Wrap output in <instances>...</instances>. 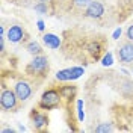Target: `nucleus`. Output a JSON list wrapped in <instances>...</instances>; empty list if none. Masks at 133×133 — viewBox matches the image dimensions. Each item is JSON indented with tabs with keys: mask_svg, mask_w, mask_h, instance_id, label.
<instances>
[{
	"mask_svg": "<svg viewBox=\"0 0 133 133\" xmlns=\"http://www.w3.org/2000/svg\"><path fill=\"white\" fill-rule=\"evenodd\" d=\"M26 73L30 76H44L49 73V59L44 55H36L35 58L29 62L26 68Z\"/></svg>",
	"mask_w": 133,
	"mask_h": 133,
	"instance_id": "obj_1",
	"label": "nucleus"
},
{
	"mask_svg": "<svg viewBox=\"0 0 133 133\" xmlns=\"http://www.w3.org/2000/svg\"><path fill=\"white\" fill-rule=\"evenodd\" d=\"M18 97L14 89H8L5 85L2 86V94H0V106L6 112H15L18 109Z\"/></svg>",
	"mask_w": 133,
	"mask_h": 133,
	"instance_id": "obj_2",
	"label": "nucleus"
},
{
	"mask_svg": "<svg viewBox=\"0 0 133 133\" xmlns=\"http://www.w3.org/2000/svg\"><path fill=\"white\" fill-rule=\"evenodd\" d=\"M61 92L56 91V89H47L41 95V100H39V108L44 109V110H51V109H56L61 103Z\"/></svg>",
	"mask_w": 133,
	"mask_h": 133,
	"instance_id": "obj_3",
	"label": "nucleus"
},
{
	"mask_svg": "<svg viewBox=\"0 0 133 133\" xmlns=\"http://www.w3.org/2000/svg\"><path fill=\"white\" fill-rule=\"evenodd\" d=\"M14 91H15L17 97L20 98V101H26V100H29L32 97V92H33L32 83L27 82L26 79H20L14 85Z\"/></svg>",
	"mask_w": 133,
	"mask_h": 133,
	"instance_id": "obj_4",
	"label": "nucleus"
},
{
	"mask_svg": "<svg viewBox=\"0 0 133 133\" xmlns=\"http://www.w3.org/2000/svg\"><path fill=\"white\" fill-rule=\"evenodd\" d=\"M116 56L119 59V62L123 64H132L133 62V41H125L118 45L116 49Z\"/></svg>",
	"mask_w": 133,
	"mask_h": 133,
	"instance_id": "obj_5",
	"label": "nucleus"
},
{
	"mask_svg": "<svg viewBox=\"0 0 133 133\" xmlns=\"http://www.w3.org/2000/svg\"><path fill=\"white\" fill-rule=\"evenodd\" d=\"M104 14V6L101 2H97V0H92L91 3L85 8V15L88 18H100Z\"/></svg>",
	"mask_w": 133,
	"mask_h": 133,
	"instance_id": "obj_6",
	"label": "nucleus"
},
{
	"mask_svg": "<svg viewBox=\"0 0 133 133\" xmlns=\"http://www.w3.org/2000/svg\"><path fill=\"white\" fill-rule=\"evenodd\" d=\"M23 38H24V29L21 27V26H11L8 30V39L9 42H12V44H18V42L23 41Z\"/></svg>",
	"mask_w": 133,
	"mask_h": 133,
	"instance_id": "obj_7",
	"label": "nucleus"
},
{
	"mask_svg": "<svg viewBox=\"0 0 133 133\" xmlns=\"http://www.w3.org/2000/svg\"><path fill=\"white\" fill-rule=\"evenodd\" d=\"M30 118H32V124H33V127H35L36 130H41V129H44L45 125L49 124V116L45 115V114H41V112H38V110H32V114H30Z\"/></svg>",
	"mask_w": 133,
	"mask_h": 133,
	"instance_id": "obj_8",
	"label": "nucleus"
},
{
	"mask_svg": "<svg viewBox=\"0 0 133 133\" xmlns=\"http://www.w3.org/2000/svg\"><path fill=\"white\" fill-rule=\"evenodd\" d=\"M42 41H44V44L51 50H56V49L61 47V38L56 36L55 33H45V35L42 36Z\"/></svg>",
	"mask_w": 133,
	"mask_h": 133,
	"instance_id": "obj_9",
	"label": "nucleus"
},
{
	"mask_svg": "<svg viewBox=\"0 0 133 133\" xmlns=\"http://www.w3.org/2000/svg\"><path fill=\"white\" fill-rule=\"evenodd\" d=\"M86 50H88V53H89L94 59H98L100 53H101V44L97 42V41H91L86 45Z\"/></svg>",
	"mask_w": 133,
	"mask_h": 133,
	"instance_id": "obj_10",
	"label": "nucleus"
},
{
	"mask_svg": "<svg viewBox=\"0 0 133 133\" xmlns=\"http://www.w3.org/2000/svg\"><path fill=\"white\" fill-rule=\"evenodd\" d=\"M59 92H61V97L65 100H70L73 98L76 95V86L74 85H66V86H62L61 89H59Z\"/></svg>",
	"mask_w": 133,
	"mask_h": 133,
	"instance_id": "obj_11",
	"label": "nucleus"
},
{
	"mask_svg": "<svg viewBox=\"0 0 133 133\" xmlns=\"http://www.w3.org/2000/svg\"><path fill=\"white\" fill-rule=\"evenodd\" d=\"M56 79H58V80H61V82H68V80H73V71H71V68H66V70L58 71V73H56Z\"/></svg>",
	"mask_w": 133,
	"mask_h": 133,
	"instance_id": "obj_12",
	"label": "nucleus"
},
{
	"mask_svg": "<svg viewBox=\"0 0 133 133\" xmlns=\"http://www.w3.org/2000/svg\"><path fill=\"white\" fill-rule=\"evenodd\" d=\"M26 50L30 53V55H33V56H36V55H42V49L41 45L38 44V42L35 41H30L27 45H26Z\"/></svg>",
	"mask_w": 133,
	"mask_h": 133,
	"instance_id": "obj_13",
	"label": "nucleus"
},
{
	"mask_svg": "<svg viewBox=\"0 0 133 133\" xmlns=\"http://www.w3.org/2000/svg\"><path fill=\"white\" fill-rule=\"evenodd\" d=\"M95 132H98V133L114 132V125H112V123H100V124L95 127Z\"/></svg>",
	"mask_w": 133,
	"mask_h": 133,
	"instance_id": "obj_14",
	"label": "nucleus"
},
{
	"mask_svg": "<svg viewBox=\"0 0 133 133\" xmlns=\"http://www.w3.org/2000/svg\"><path fill=\"white\" fill-rule=\"evenodd\" d=\"M35 11L38 14H47L49 12V6H47V2H38L35 5Z\"/></svg>",
	"mask_w": 133,
	"mask_h": 133,
	"instance_id": "obj_15",
	"label": "nucleus"
},
{
	"mask_svg": "<svg viewBox=\"0 0 133 133\" xmlns=\"http://www.w3.org/2000/svg\"><path fill=\"white\" fill-rule=\"evenodd\" d=\"M71 71H73V80L79 79V77H82V74H83V68L82 66H71Z\"/></svg>",
	"mask_w": 133,
	"mask_h": 133,
	"instance_id": "obj_16",
	"label": "nucleus"
},
{
	"mask_svg": "<svg viewBox=\"0 0 133 133\" xmlns=\"http://www.w3.org/2000/svg\"><path fill=\"white\" fill-rule=\"evenodd\" d=\"M91 2H92V0H73V5H74L76 8L83 9V8H86Z\"/></svg>",
	"mask_w": 133,
	"mask_h": 133,
	"instance_id": "obj_17",
	"label": "nucleus"
},
{
	"mask_svg": "<svg viewBox=\"0 0 133 133\" xmlns=\"http://www.w3.org/2000/svg\"><path fill=\"white\" fill-rule=\"evenodd\" d=\"M101 64H103L104 66H109V65L114 64V56H112L110 51H109L108 55H104V58H103V61H101Z\"/></svg>",
	"mask_w": 133,
	"mask_h": 133,
	"instance_id": "obj_18",
	"label": "nucleus"
},
{
	"mask_svg": "<svg viewBox=\"0 0 133 133\" xmlns=\"http://www.w3.org/2000/svg\"><path fill=\"white\" fill-rule=\"evenodd\" d=\"M77 112H79V119L83 121L85 114H83V101H82V100H77Z\"/></svg>",
	"mask_w": 133,
	"mask_h": 133,
	"instance_id": "obj_19",
	"label": "nucleus"
},
{
	"mask_svg": "<svg viewBox=\"0 0 133 133\" xmlns=\"http://www.w3.org/2000/svg\"><path fill=\"white\" fill-rule=\"evenodd\" d=\"M125 35H127V39L133 41V24H130L129 27H127V30H125Z\"/></svg>",
	"mask_w": 133,
	"mask_h": 133,
	"instance_id": "obj_20",
	"label": "nucleus"
},
{
	"mask_svg": "<svg viewBox=\"0 0 133 133\" xmlns=\"http://www.w3.org/2000/svg\"><path fill=\"white\" fill-rule=\"evenodd\" d=\"M119 36H121V29L118 27V29H116L115 32H114V35H112V38H114V39H119Z\"/></svg>",
	"mask_w": 133,
	"mask_h": 133,
	"instance_id": "obj_21",
	"label": "nucleus"
},
{
	"mask_svg": "<svg viewBox=\"0 0 133 133\" xmlns=\"http://www.w3.org/2000/svg\"><path fill=\"white\" fill-rule=\"evenodd\" d=\"M2 133H15V130L12 127H3L2 129Z\"/></svg>",
	"mask_w": 133,
	"mask_h": 133,
	"instance_id": "obj_22",
	"label": "nucleus"
},
{
	"mask_svg": "<svg viewBox=\"0 0 133 133\" xmlns=\"http://www.w3.org/2000/svg\"><path fill=\"white\" fill-rule=\"evenodd\" d=\"M36 24H38V30H44V27H45V26H44V21H42V20H38V23H36Z\"/></svg>",
	"mask_w": 133,
	"mask_h": 133,
	"instance_id": "obj_23",
	"label": "nucleus"
},
{
	"mask_svg": "<svg viewBox=\"0 0 133 133\" xmlns=\"http://www.w3.org/2000/svg\"><path fill=\"white\" fill-rule=\"evenodd\" d=\"M39 2H50V0H39Z\"/></svg>",
	"mask_w": 133,
	"mask_h": 133,
	"instance_id": "obj_24",
	"label": "nucleus"
},
{
	"mask_svg": "<svg viewBox=\"0 0 133 133\" xmlns=\"http://www.w3.org/2000/svg\"><path fill=\"white\" fill-rule=\"evenodd\" d=\"M132 71H133V70H132Z\"/></svg>",
	"mask_w": 133,
	"mask_h": 133,
	"instance_id": "obj_25",
	"label": "nucleus"
}]
</instances>
